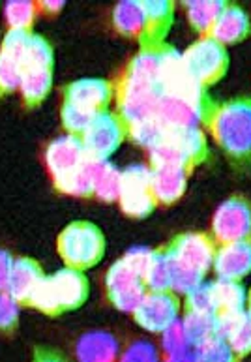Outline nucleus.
I'll return each instance as SVG.
<instances>
[{"label": "nucleus", "mask_w": 251, "mask_h": 362, "mask_svg": "<svg viewBox=\"0 0 251 362\" xmlns=\"http://www.w3.org/2000/svg\"><path fill=\"white\" fill-rule=\"evenodd\" d=\"M203 124L236 169H251V96L214 102Z\"/></svg>", "instance_id": "1"}, {"label": "nucleus", "mask_w": 251, "mask_h": 362, "mask_svg": "<svg viewBox=\"0 0 251 362\" xmlns=\"http://www.w3.org/2000/svg\"><path fill=\"white\" fill-rule=\"evenodd\" d=\"M148 257L150 250L134 248L109 267L105 274V295L109 303L120 312L134 314V310L148 293L144 284Z\"/></svg>", "instance_id": "2"}, {"label": "nucleus", "mask_w": 251, "mask_h": 362, "mask_svg": "<svg viewBox=\"0 0 251 362\" xmlns=\"http://www.w3.org/2000/svg\"><path fill=\"white\" fill-rule=\"evenodd\" d=\"M88 293H91V284L85 272L64 267L54 274L43 278L30 300V308L57 317L64 312L81 308L86 303Z\"/></svg>", "instance_id": "3"}, {"label": "nucleus", "mask_w": 251, "mask_h": 362, "mask_svg": "<svg viewBox=\"0 0 251 362\" xmlns=\"http://www.w3.org/2000/svg\"><path fill=\"white\" fill-rule=\"evenodd\" d=\"M112 85H115L117 113L122 117L126 124L134 126L143 120L154 119L158 102L163 94L160 83L122 70Z\"/></svg>", "instance_id": "4"}, {"label": "nucleus", "mask_w": 251, "mask_h": 362, "mask_svg": "<svg viewBox=\"0 0 251 362\" xmlns=\"http://www.w3.org/2000/svg\"><path fill=\"white\" fill-rule=\"evenodd\" d=\"M57 252L66 267L85 272L103 259L105 237L96 223L77 220L62 229L57 240Z\"/></svg>", "instance_id": "5"}, {"label": "nucleus", "mask_w": 251, "mask_h": 362, "mask_svg": "<svg viewBox=\"0 0 251 362\" xmlns=\"http://www.w3.org/2000/svg\"><path fill=\"white\" fill-rule=\"evenodd\" d=\"M182 66L186 70V76L199 88L206 90L221 81L229 70V51L214 38L203 36L184 51Z\"/></svg>", "instance_id": "6"}, {"label": "nucleus", "mask_w": 251, "mask_h": 362, "mask_svg": "<svg viewBox=\"0 0 251 362\" xmlns=\"http://www.w3.org/2000/svg\"><path fill=\"white\" fill-rule=\"evenodd\" d=\"M206 92L199 94H175L163 92L156 109V119H160L169 130L177 128H201L206 111L212 105Z\"/></svg>", "instance_id": "7"}, {"label": "nucleus", "mask_w": 251, "mask_h": 362, "mask_svg": "<svg viewBox=\"0 0 251 362\" xmlns=\"http://www.w3.org/2000/svg\"><path fill=\"white\" fill-rule=\"evenodd\" d=\"M210 235L216 244H235L251 240V199L242 194L230 195L218 206Z\"/></svg>", "instance_id": "8"}, {"label": "nucleus", "mask_w": 251, "mask_h": 362, "mask_svg": "<svg viewBox=\"0 0 251 362\" xmlns=\"http://www.w3.org/2000/svg\"><path fill=\"white\" fill-rule=\"evenodd\" d=\"M128 139V124L117 111H105L92 120L88 130L81 136L85 151L94 162H109V158Z\"/></svg>", "instance_id": "9"}, {"label": "nucleus", "mask_w": 251, "mask_h": 362, "mask_svg": "<svg viewBox=\"0 0 251 362\" xmlns=\"http://www.w3.org/2000/svg\"><path fill=\"white\" fill-rule=\"evenodd\" d=\"M118 203L126 216H150L158 206V201L152 194V169L139 163L124 169Z\"/></svg>", "instance_id": "10"}, {"label": "nucleus", "mask_w": 251, "mask_h": 362, "mask_svg": "<svg viewBox=\"0 0 251 362\" xmlns=\"http://www.w3.org/2000/svg\"><path fill=\"white\" fill-rule=\"evenodd\" d=\"M182 300L175 291H148L134 310V321L152 334H161L180 319Z\"/></svg>", "instance_id": "11"}, {"label": "nucleus", "mask_w": 251, "mask_h": 362, "mask_svg": "<svg viewBox=\"0 0 251 362\" xmlns=\"http://www.w3.org/2000/svg\"><path fill=\"white\" fill-rule=\"evenodd\" d=\"M165 246L173 259L192 271L206 276L214 265L218 244L210 233H180Z\"/></svg>", "instance_id": "12"}, {"label": "nucleus", "mask_w": 251, "mask_h": 362, "mask_svg": "<svg viewBox=\"0 0 251 362\" xmlns=\"http://www.w3.org/2000/svg\"><path fill=\"white\" fill-rule=\"evenodd\" d=\"M88 160L91 158L86 154L81 137L70 136V134L57 137L45 148V168L53 182H59L74 175L75 171H79Z\"/></svg>", "instance_id": "13"}, {"label": "nucleus", "mask_w": 251, "mask_h": 362, "mask_svg": "<svg viewBox=\"0 0 251 362\" xmlns=\"http://www.w3.org/2000/svg\"><path fill=\"white\" fill-rule=\"evenodd\" d=\"M115 100V85L107 79H79L62 88V102H70L92 113H105Z\"/></svg>", "instance_id": "14"}, {"label": "nucleus", "mask_w": 251, "mask_h": 362, "mask_svg": "<svg viewBox=\"0 0 251 362\" xmlns=\"http://www.w3.org/2000/svg\"><path fill=\"white\" fill-rule=\"evenodd\" d=\"M152 169V194L158 206H171L186 194L187 182L193 173V168L186 165H167V168Z\"/></svg>", "instance_id": "15"}, {"label": "nucleus", "mask_w": 251, "mask_h": 362, "mask_svg": "<svg viewBox=\"0 0 251 362\" xmlns=\"http://www.w3.org/2000/svg\"><path fill=\"white\" fill-rule=\"evenodd\" d=\"M212 269L218 274V280L240 281L246 278L251 272V240L218 244Z\"/></svg>", "instance_id": "16"}, {"label": "nucleus", "mask_w": 251, "mask_h": 362, "mask_svg": "<svg viewBox=\"0 0 251 362\" xmlns=\"http://www.w3.org/2000/svg\"><path fill=\"white\" fill-rule=\"evenodd\" d=\"M251 34V19L247 11L236 2H225L223 10L219 13L210 38H214L225 47L240 44Z\"/></svg>", "instance_id": "17"}, {"label": "nucleus", "mask_w": 251, "mask_h": 362, "mask_svg": "<svg viewBox=\"0 0 251 362\" xmlns=\"http://www.w3.org/2000/svg\"><path fill=\"white\" fill-rule=\"evenodd\" d=\"M143 6L144 13H146V23H144L143 38L139 40L141 49L158 47V45L165 44L163 40L175 21V2L144 0Z\"/></svg>", "instance_id": "18"}, {"label": "nucleus", "mask_w": 251, "mask_h": 362, "mask_svg": "<svg viewBox=\"0 0 251 362\" xmlns=\"http://www.w3.org/2000/svg\"><path fill=\"white\" fill-rule=\"evenodd\" d=\"M122 347L117 336L107 330H91L75 344V357L79 362H118Z\"/></svg>", "instance_id": "19"}, {"label": "nucleus", "mask_w": 251, "mask_h": 362, "mask_svg": "<svg viewBox=\"0 0 251 362\" xmlns=\"http://www.w3.org/2000/svg\"><path fill=\"white\" fill-rule=\"evenodd\" d=\"M42 265L30 257H16L13 263V271L10 276V284L6 291L10 293L11 297L16 298L19 306H30L34 293L43 281Z\"/></svg>", "instance_id": "20"}, {"label": "nucleus", "mask_w": 251, "mask_h": 362, "mask_svg": "<svg viewBox=\"0 0 251 362\" xmlns=\"http://www.w3.org/2000/svg\"><path fill=\"white\" fill-rule=\"evenodd\" d=\"M218 332L240 361L251 355V314L218 315Z\"/></svg>", "instance_id": "21"}, {"label": "nucleus", "mask_w": 251, "mask_h": 362, "mask_svg": "<svg viewBox=\"0 0 251 362\" xmlns=\"http://www.w3.org/2000/svg\"><path fill=\"white\" fill-rule=\"evenodd\" d=\"M111 23L112 28L120 36L141 40L144 33V23H146V13H144L143 2H137V0L118 2L112 8Z\"/></svg>", "instance_id": "22"}, {"label": "nucleus", "mask_w": 251, "mask_h": 362, "mask_svg": "<svg viewBox=\"0 0 251 362\" xmlns=\"http://www.w3.org/2000/svg\"><path fill=\"white\" fill-rule=\"evenodd\" d=\"M144 284L148 291H173V259L165 244L150 250Z\"/></svg>", "instance_id": "23"}, {"label": "nucleus", "mask_w": 251, "mask_h": 362, "mask_svg": "<svg viewBox=\"0 0 251 362\" xmlns=\"http://www.w3.org/2000/svg\"><path fill=\"white\" fill-rule=\"evenodd\" d=\"M51 87H53V70H47V68L23 70L19 92H21L25 107L33 109L40 105L51 92Z\"/></svg>", "instance_id": "24"}, {"label": "nucleus", "mask_w": 251, "mask_h": 362, "mask_svg": "<svg viewBox=\"0 0 251 362\" xmlns=\"http://www.w3.org/2000/svg\"><path fill=\"white\" fill-rule=\"evenodd\" d=\"M167 139L173 141L180 148L186 158L192 162L193 168H197L201 163L209 160V143L204 137V132L201 128H177L169 130Z\"/></svg>", "instance_id": "25"}, {"label": "nucleus", "mask_w": 251, "mask_h": 362, "mask_svg": "<svg viewBox=\"0 0 251 362\" xmlns=\"http://www.w3.org/2000/svg\"><path fill=\"white\" fill-rule=\"evenodd\" d=\"M225 0H189L184 2V10H186V17L192 28L199 36H209L214 28L216 21H218L219 13L223 10Z\"/></svg>", "instance_id": "26"}, {"label": "nucleus", "mask_w": 251, "mask_h": 362, "mask_svg": "<svg viewBox=\"0 0 251 362\" xmlns=\"http://www.w3.org/2000/svg\"><path fill=\"white\" fill-rule=\"evenodd\" d=\"M216 315H236L246 312V289L240 281L216 280Z\"/></svg>", "instance_id": "27"}, {"label": "nucleus", "mask_w": 251, "mask_h": 362, "mask_svg": "<svg viewBox=\"0 0 251 362\" xmlns=\"http://www.w3.org/2000/svg\"><path fill=\"white\" fill-rule=\"evenodd\" d=\"M96 165L98 162L88 160V162H86L79 171H75L74 175L59 180V182H53L54 189H57L59 194L74 195V197H83V199L94 197V177H96Z\"/></svg>", "instance_id": "28"}, {"label": "nucleus", "mask_w": 251, "mask_h": 362, "mask_svg": "<svg viewBox=\"0 0 251 362\" xmlns=\"http://www.w3.org/2000/svg\"><path fill=\"white\" fill-rule=\"evenodd\" d=\"M180 319L192 347L203 346V344H206V341L214 340L216 336H219L218 315L184 312V317Z\"/></svg>", "instance_id": "29"}, {"label": "nucleus", "mask_w": 251, "mask_h": 362, "mask_svg": "<svg viewBox=\"0 0 251 362\" xmlns=\"http://www.w3.org/2000/svg\"><path fill=\"white\" fill-rule=\"evenodd\" d=\"M122 188V171H118L111 162H98L94 177V197L105 203L118 201Z\"/></svg>", "instance_id": "30"}, {"label": "nucleus", "mask_w": 251, "mask_h": 362, "mask_svg": "<svg viewBox=\"0 0 251 362\" xmlns=\"http://www.w3.org/2000/svg\"><path fill=\"white\" fill-rule=\"evenodd\" d=\"M167 136H169V128L156 117L137 122L134 126H128V139L134 141L135 145L148 148V151L163 143Z\"/></svg>", "instance_id": "31"}, {"label": "nucleus", "mask_w": 251, "mask_h": 362, "mask_svg": "<svg viewBox=\"0 0 251 362\" xmlns=\"http://www.w3.org/2000/svg\"><path fill=\"white\" fill-rule=\"evenodd\" d=\"M23 77V57L0 47V98L19 90Z\"/></svg>", "instance_id": "32"}, {"label": "nucleus", "mask_w": 251, "mask_h": 362, "mask_svg": "<svg viewBox=\"0 0 251 362\" xmlns=\"http://www.w3.org/2000/svg\"><path fill=\"white\" fill-rule=\"evenodd\" d=\"M37 16H40L37 2H28V0L19 2V0H13V2H8L4 8V19L10 30L33 33V25Z\"/></svg>", "instance_id": "33"}, {"label": "nucleus", "mask_w": 251, "mask_h": 362, "mask_svg": "<svg viewBox=\"0 0 251 362\" xmlns=\"http://www.w3.org/2000/svg\"><path fill=\"white\" fill-rule=\"evenodd\" d=\"M53 64L54 53L51 44L43 36L33 34L30 40H28L25 57H23V70H27V68H47V70H53Z\"/></svg>", "instance_id": "34"}, {"label": "nucleus", "mask_w": 251, "mask_h": 362, "mask_svg": "<svg viewBox=\"0 0 251 362\" xmlns=\"http://www.w3.org/2000/svg\"><path fill=\"white\" fill-rule=\"evenodd\" d=\"M96 117V113L70 102H62V107H60V120H62L66 134H70V136H83Z\"/></svg>", "instance_id": "35"}, {"label": "nucleus", "mask_w": 251, "mask_h": 362, "mask_svg": "<svg viewBox=\"0 0 251 362\" xmlns=\"http://www.w3.org/2000/svg\"><path fill=\"white\" fill-rule=\"evenodd\" d=\"M182 310H184V312H195V314L216 315L218 308H216L214 281H210V284H201L197 289H193L192 293H187L186 298H184V303H182Z\"/></svg>", "instance_id": "36"}, {"label": "nucleus", "mask_w": 251, "mask_h": 362, "mask_svg": "<svg viewBox=\"0 0 251 362\" xmlns=\"http://www.w3.org/2000/svg\"><path fill=\"white\" fill-rule=\"evenodd\" d=\"M195 362H240L236 353L230 349L225 338L216 336L214 340L206 341L203 346L193 347Z\"/></svg>", "instance_id": "37"}, {"label": "nucleus", "mask_w": 251, "mask_h": 362, "mask_svg": "<svg viewBox=\"0 0 251 362\" xmlns=\"http://www.w3.org/2000/svg\"><path fill=\"white\" fill-rule=\"evenodd\" d=\"M167 165H186L193 168L186 154L173 141L165 139L150 151V168H167ZM195 169V168H193Z\"/></svg>", "instance_id": "38"}, {"label": "nucleus", "mask_w": 251, "mask_h": 362, "mask_svg": "<svg viewBox=\"0 0 251 362\" xmlns=\"http://www.w3.org/2000/svg\"><path fill=\"white\" fill-rule=\"evenodd\" d=\"M161 351L163 357L167 355H178V353H186L192 349V344L187 340L186 330L182 325V319L175 321V323L161 332Z\"/></svg>", "instance_id": "39"}, {"label": "nucleus", "mask_w": 251, "mask_h": 362, "mask_svg": "<svg viewBox=\"0 0 251 362\" xmlns=\"http://www.w3.org/2000/svg\"><path fill=\"white\" fill-rule=\"evenodd\" d=\"M118 362H161V355L154 344L146 340H134L120 351Z\"/></svg>", "instance_id": "40"}, {"label": "nucleus", "mask_w": 251, "mask_h": 362, "mask_svg": "<svg viewBox=\"0 0 251 362\" xmlns=\"http://www.w3.org/2000/svg\"><path fill=\"white\" fill-rule=\"evenodd\" d=\"M19 303L6 289H0V332L13 334L19 327Z\"/></svg>", "instance_id": "41"}, {"label": "nucleus", "mask_w": 251, "mask_h": 362, "mask_svg": "<svg viewBox=\"0 0 251 362\" xmlns=\"http://www.w3.org/2000/svg\"><path fill=\"white\" fill-rule=\"evenodd\" d=\"M13 263H16V257L10 252L0 250V289H8L11 271H13Z\"/></svg>", "instance_id": "42"}, {"label": "nucleus", "mask_w": 251, "mask_h": 362, "mask_svg": "<svg viewBox=\"0 0 251 362\" xmlns=\"http://www.w3.org/2000/svg\"><path fill=\"white\" fill-rule=\"evenodd\" d=\"M33 362H70L60 351H54L51 347H36L33 355Z\"/></svg>", "instance_id": "43"}, {"label": "nucleus", "mask_w": 251, "mask_h": 362, "mask_svg": "<svg viewBox=\"0 0 251 362\" xmlns=\"http://www.w3.org/2000/svg\"><path fill=\"white\" fill-rule=\"evenodd\" d=\"M64 8V2L62 0H42V2H37V10L43 16H54V13H59L60 10Z\"/></svg>", "instance_id": "44"}, {"label": "nucleus", "mask_w": 251, "mask_h": 362, "mask_svg": "<svg viewBox=\"0 0 251 362\" xmlns=\"http://www.w3.org/2000/svg\"><path fill=\"white\" fill-rule=\"evenodd\" d=\"M161 362H195V355L189 349V351L178 353V355H167V357L161 358Z\"/></svg>", "instance_id": "45"}, {"label": "nucleus", "mask_w": 251, "mask_h": 362, "mask_svg": "<svg viewBox=\"0 0 251 362\" xmlns=\"http://www.w3.org/2000/svg\"><path fill=\"white\" fill-rule=\"evenodd\" d=\"M246 312H247V314H251V287H250V291H247V298H246Z\"/></svg>", "instance_id": "46"}]
</instances>
